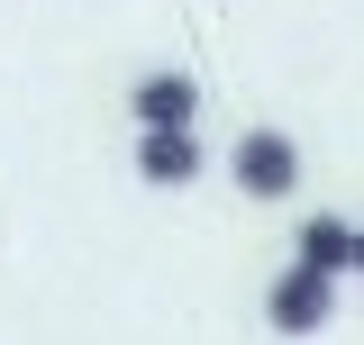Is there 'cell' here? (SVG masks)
I'll list each match as a JSON object with an SVG mask.
<instances>
[{
    "label": "cell",
    "mask_w": 364,
    "mask_h": 345,
    "mask_svg": "<svg viewBox=\"0 0 364 345\" xmlns=\"http://www.w3.org/2000/svg\"><path fill=\"white\" fill-rule=\"evenodd\" d=\"M136 172L164 182V191H182V182L200 172V146H191V136H136Z\"/></svg>",
    "instance_id": "cell-5"
},
{
    "label": "cell",
    "mask_w": 364,
    "mask_h": 345,
    "mask_svg": "<svg viewBox=\"0 0 364 345\" xmlns=\"http://www.w3.org/2000/svg\"><path fill=\"white\" fill-rule=\"evenodd\" d=\"M291 246H301V255L291 263H310V273H328V282H337V273H346V263H355V218H301V236H291Z\"/></svg>",
    "instance_id": "cell-4"
},
{
    "label": "cell",
    "mask_w": 364,
    "mask_h": 345,
    "mask_svg": "<svg viewBox=\"0 0 364 345\" xmlns=\"http://www.w3.org/2000/svg\"><path fill=\"white\" fill-rule=\"evenodd\" d=\"M191 119H200V82H191L182 64L136 82V128L146 136H191Z\"/></svg>",
    "instance_id": "cell-3"
},
{
    "label": "cell",
    "mask_w": 364,
    "mask_h": 345,
    "mask_svg": "<svg viewBox=\"0 0 364 345\" xmlns=\"http://www.w3.org/2000/svg\"><path fill=\"white\" fill-rule=\"evenodd\" d=\"M346 273H355V282H364V218H355V263H346Z\"/></svg>",
    "instance_id": "cell-6"
},
{
    "label": "cell",
    "mask_w": 364,
    "mask_h": 345,
    "mask_svg": "<svg viewBox=\"0 0 364 345\" xmlns=\"http://www.w3.org/2000/svg\"><path fill=\"white\" fill-rule=\"evenodd\" d=\"M228 164H237V191H246V200H291V191H301V146L282 128H246Z\"/></svg>",
    "instance_id": "cell-1"
},
{
    "label": "cell",
    "mask_w": 364,
    "mask_h": 345,
    "mask_svg": "<svg viewBox=\"0 0 364 345\" xmlns=\"http://www.w3.org/2000/svg\"><path fill=\"white\" fill-rule=\"evenodd\" d=\"M328 309H337V282L310 273V263H291V273L264 291V327H273V336H318V327H328Z\"/></svg>",
    "instance_id": "cell-2"
}]
</instances>
